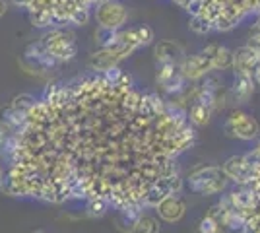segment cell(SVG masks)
Here are the masks:
<instances>
[{
	"label": "cell",
	"instance_id": "cell-6",
	"mask_svg": "<svg viewBox=\"0 0 260 233\" xmlns=\"http://www.w3.org/2000/svg\"><path fill=\"white\" fill-rule=\"evenodd\" d=\"M35 101L37 99L33 95H29V93H20V95L12 97L10 103L6 105V109L2 111V121L6 122V124H10L14 130H20Z\"/></svg>",
	"mask_w": 260,
	"mask_h": 233
},
{
	"label": "cell",
	"instance_id": "cell-5",
	"mask_svg": "<svg viewBox=\"0 0 260 233\" xmlns=\"http://www.w3.org/2000/svg\"><path fill=\"white\" fill-rule=\"evenodd\" d=\"M223 134L229 138H235V140H254L260 134V124L258 121L245 111H231L229 117L223 121Z\"/></svg>",
	"mask_w": 260,
	"mask_h": 233
},
{
	"label": "cell",
	"instance_id": "cell-26",
	"mask_svg": "<svg viewBox=\"0 0 260 233\" xmlns=\"http://www.w3.org/2000/svg\"><path fill=\"white\" fill-rule=\"evenodd\" d=\"M101 2H107V0H89V4H91V8H93V6H98V4H101Z\"/></svg>",
	"mask_w": 260,
	"mask_h": 233
},
{
	"label": "cell",
	"instance_id": "cell-15",
	"mask_svg": "<svg viewBox=\"0 0 260 233\" xmlns=\"http://www.w3.org/2000/svg\"><path fill=\"white\" fill-rule=\"evenodd\" d=\"M254 80L252 76H245V74H235L233 84H231V95L235 97L237 103H247L254 93Z\"/></svg>",
	"mask_w": 260,
	"mask_h": 233
},
{
	"label": "cell",
	"instance_id": "cell-3",
	"mask_svg": "<svg viewBox=\"0 0 260 233\" xmlns=\"http://www.w3.org/2000/svg\"><path fill=\"white\" fill-rule=\"evenodd\" d=\"M186 187L200 196H212L225 190L228 177L219 165H202L190 171V175L186 177Z\"/></svg>",
	"mask_w": 260,
	"mask_h": 233
},
{
	"label": "cell",
	"instance_id": "cell-17",
	"mask_svg": "<svg viewBox=\"0 0 260 233\" xmlns=\"http://www.w3.org/2000/svg\"><path fill=\"white\" fill-rule=\"evenodd\" d=\"M212 115H214V111H212L210 107L202 105V103H198V101H192L190 111H188V115H186V119H188L190 124H194V126H204V124L210 122Z\"/></svg>",
	"mask_w": 260,
	"mask_h": 233
},
{
	"label": "cell",
	"instance_id": "cell-4",
	"mask_svg": "<svg viewBox=\"0 0 260 233\" xmlns=\"http://www.w3.org/2000/svg\"><path fill=\"white\" fill-rule=\"evenodd\" d=\"M91 18L98 22L99 29L120 31V29H124V25L128 22V10L119 0H107V2L93 6Z\"/></svg>",
	"mask_w": 260,
	"mask_h": 233
},
{
	"label": "cell",
	"instance_id": "cell-25",
	"mask_svg": "<svg viewBox=\"0 0 260 233\" xmlns=\"http://www.w3.org/2000/svg\"><path fill=\"white\" fill-rule=\"evenodd\" d=\"M6 12H8V0H0V18H4Z\"/></svg>",
	"mask_w": 260,
	"mask_h": 233
},
{
	"label": "cell",
	"instance_id": "cell-1",
	"mask_svg": "<svg viewBox=\"0 0 260 233\" xmlns=\"http://www.w3.org/2000/svg\"><path fill=\"white\" fill-rule=\"evenodd\" d=\"M142 45L138 41V37L134 34V27L130 29H120L117 35V41L107 47H99L95 53H91L89 60H87V66L93 74H105L111 68H117L126 60L128 56H132Z\"/></svg>",
	"mask_w": 260,
	"mask_h": 233
},
{
	"label": "cell",
	"instance_id": "cell-20",
	"mask_svg": "<svg viewBox=\"0 0 260 233\" xmlns=\"http://www.w3.org/2000/svg\"><path fill=\"white\" fill-rule=\"evenodd\" d=\"M198 233H221V225H219L216 218L206 214L198 223Z\"/></svg>",
	"mask_w": 260,
	"mask_h": 233
},
{
	"label": "cell",
	"instance_id": "cell-18",
	"mask_svg": "<svg viewBox=\"0 0 260 233\" xmlns=\"http://www.w3.org/2000/svg\"><path fill=\"white\" fill-rule=\"evenodd\" d=\"M109 210V204L101 198H87L86 200V214L89 218H101Z\"/></svg>",
	"mask_w": 260,
	"mask_h": 233
},
{
	"label": "cell",
	"instance_id": "cell-8",
	"mask_svg": "<svg viewBox=\"0 0 260 233\" xmlns=\"http://www.w3.org/2000/svg\"><path fill=\"white\" fill-rule=\"evenodd\" d=\"M228 181H233L235 185H249L254 177V167L247 159V155H231L221 165Z\"/></svg>",
	"mask_w": 260,
	"mask_h": 233
},
{
	"label": "cell",
	"instance_id": "cell-27",
	"mask_svg": "<svg viewBox=\"0 0 260 233\" xmlns=\"http://www.w3.org/2000/svg\"><path fill=\"white\" fill-rule=\"evenodd\" d=\"M4 173H6V169H4V165H2V161H0V181L4 179Z\"/></svg>",
	"mask_w": 260,
	"mask_h": 233
},
{
	"label": "cell",
	"instance_id": "cell-23",
	"mask_svg": "<svg viewBox=\"0 0 260 233\" xmlns=\"http://www.w3.org/2000/svg\"><path fill=\"white\" fill-rule=\"evenodd\" d=\"M247 45L252 47V49H256L260 53V16H258V20H256V23L252 25V29H250V39Z\"/></svg>",
	"mask_w": 260,
	"mask_h": 233
},
{
	"label": "cell",
	"instance_id": "cell-24",
	"mask_svg": "<svg viewBox=\"0 0 260 233\" xmlns=\"http://www.w3.org/2000/svg\"><path fill=\"white\" fill-rule=\"evenodd\" d=\"M252 80H254V84H256V86H260V62L256 64L254 72H252Z\"/></svg>",
	"mask_w": 260,
	"mask_h": 233
},
{
	"label": "cell",
	"instance_id": "cell-28",
	"mask_svg": "<svg viewBox=\"0 0 260 233\" xmlns=\"http://www.w3.org/2000/svg\"><path fill=\"white\" fill-rule=\"evenodd\" d=\"M29 233H51V231H45V229H37V231H29Z\"/></svg>",
	"mask_w": 260,
	"mask_h": 233
},
{
	"label": "cell",
	"instance_id": "cell-11",
	"mask_svg": "<svg viewBox=\"0 0 260 233\" xmlns=\"http://www.w3.org/2000/svg\"><path fill=\"white\" fill-rule=\"evenodd\" d=\"M155 212L159 216V220L167 223H177L184 218V212H186V204L179 194H169L155 206Z\"/></svg>",
	"mask_w": 260,
	"mask_h": 233
},
{
	"label": "cell",
	"instance_id": "cell-14",
	"mask_svg": "<svg viewBox=\"0 0 260 233\" xmlns=\"http://www.w3.org/2000/svg\"><path fill=\"white\" fill-rule=\"evenodd\" d=\"M153 56H155L157 64H179L186 55L179 43H175L171 39H163L159 43H155Z\"/></svg>",
	"mask_w": 260,
	"mask_h": 233
},
{
	"label": "cell",
	"instance_id": "cell-19",
	"mask_svg": "<svg viewBox=\"0 0 260 233\" xmlns=\"http://www.w3.org/2000/svg\"><path fill=\"white\" fill-rule=\"evenodd\" d=\"M188 29L196 35H208L214 31V27H212V23L204 20L202 16H192L190 18V22H188Z\"/></svg>",
	"mask_w": 260,
	"mask_h": 233
},
{
	"label": "cell",
	"instance_id": "cell-10",
	"mask_svg": "<svg viewBox=\"0 0 260 233\" xmlns=\"http://www.w3.org/2000/svg\"><path fill=\"white\" fill-rule=\"evenodd\" d=\"M179 70H181V74L184 76L186 82H198V80H202L206 74L214 72L212 66H210V62L200 53L198 55L184 56L183 60L179 62Z\"/></svg>",
	"mask_w": 260,
	"mask_h": 233
},
{
	"label": "cell",
	"instance_id": "cell-21",
	"mask_svg": "<svg viewBox=\"0 0 260 233\" xmlns=\"http://www.w3.org/2000/svg\"><path fill=\"white\" fill-rule=\"evenodd\" d=\"M134 34H136L142 47L153 43V29L150 25H146V23H144V25H136V27H134Z\"/></svg>",
	"mask_w": 260,
	"mask_h": 233
},
{
	"label": "cell",
	"instance_id": "cell-12",
	"mask_svg": "<svg viewBox=\"0 0 260 233\" xmlns=\"http://www.w3.org/2000/svg\"><path fill=\"white\" fill-rule=\"evenodd\" d=\"M260 62V53L256 49H252L249 45L239 47L237 51H233V72L235 74H245L252 76L254 68Z\"/></svg>",
	"mask_w": 260,
	"mask_h": 233
},
{
	"label": "cell",
	"instance_id": "cell-22",
	"mask_svg": "<svg viewBox=\"0 0 260 233\" xmlns=\"http://www.w3.org/2000/svg\"><path fill=\"white\" fill-rule=\"evenodd\" d=\"M89 20H91V8H80V10H76L72 14L68 25H78V27H80V25L89 23Z\"/></svg>",
	"mask_w": 260,
	"mask_h": 233
},
{
	"label": "cell",
	"instance_id": "cell-16",
	"mask_svg": "<svg viewBox=\"0 0 260 233\" xmlns=\"http://www.w3.org/2000/svg\"><path fill=\"white\" fill-rule=\"evenodd\" d=\"M159 231H161L159 220L155 216H150V214H142L140 218L130 225L126 233H159Z\"/></svg>",
	"mask_w": 260,
	"mask_h": 233
},
{
	"label": "cell",
	"instance_id": "cell-2",
	"mask_svg": "<svg viewBox=\"0 0 260 233\" xmlns=\"http://www.w3.org/2000/svg\"><path fill=\"white\" fill-rule=\"evenodd\" d=\"M39 43L43 47L45 56L49 58L51 66L68 62L78 55L76 34L70 27H51L39 39Z\"/></svg>",
	"mask_w": 260,
	"mask_h": 233
},
{
	"label": "cell",
	"instance_id": "cell-9",
	"mask_svg": "<svg viewBox=\"0 0 260 233\" xmlns=\"http://www.w3.org/2000/svg\"><path fill=\"white\" fill-rule=\"evenodd\" d=\"M200 55L210 62L212 70H233V51H229L228 47L219 43H208Z\"/></svg>",
	"mask_w": 260,
	"mask_h": 233
},
{
	"label": "cell",
	"instance_id": "cell-13",
	"mask_svg": "<svg viewBox=\"0 0 260 233\" xmlns=\"http://www.w3.org/2000/svg\"><path fill=\"white\" fill-rule=\"evenodd\" d=\"M250 190L254 194V206L245 218V227L241 233H260V167H256L254 177L249 183Z\"/></svg>",
	"mask_w": 260,
	"mask_h": 233
},
{
	"label": "cell",
	"instance_id": "cell-7",
	"mask_svg": "<svg viewBox=\"0 0 260 233\" xmlns=\"http://www.w3.org/2000/svg\"><path fill=\"white\" fill-rule=\"evenodd\" d=\"M155 82L169 95H179L186 88V80L181 74L179 64H157Z\"/></svg>",
	"mask_w": 260,
	"mask_h": 233
}]
</instances>
